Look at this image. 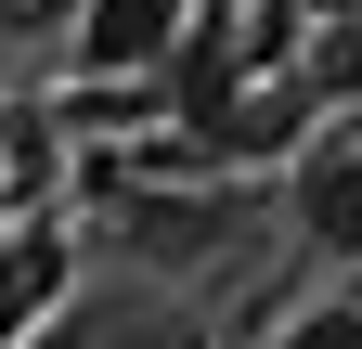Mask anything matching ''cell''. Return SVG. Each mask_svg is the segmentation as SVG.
Here are the masks:
<instances>
[{
	"label": "cell",
	"mask_w": 362,
	"mask_h": 349,
	"mask_svg": "<svg viewBox=\"0 0 362 349\" xmlns=\"http://www.w3.org/2000/svg\"><path fill=\"white\" fill-rule=\"evenodd\" d=\"M298 220L324 233V246H349V259H362V155H310V182H298Z\"/></svg>",
	"instance_id": "1"
},
{
	"label": "cell",
	"mask_w": 362,
	"mask_h": 349,
	"mask_svg": "<svg viewBox=\"0 0 362 349\" xmlns=\"http://www.w3.org/2000/svg\"><path fill=\"white\" fill-rule=\"evenodd\" d=\"M168 26H181V0H90V52H104V65L117 52H156Z\"/></svg>",
	"instance_id": "2"
},
{
	"label": "cell",
	"mask_w": 362,
	"mask_h": 349,
	"mask_svg": "<svg viewBox=\"0 0 362 349\" xmlns=\"http://www.w3.org/2000/svg\"><path fill=\"white\" fill-rule=\"evenodd\" d=\"M298 349H362V311H310V324H298Z\"/></svg>",
	"instance_id": "3"
}]
</instances>
